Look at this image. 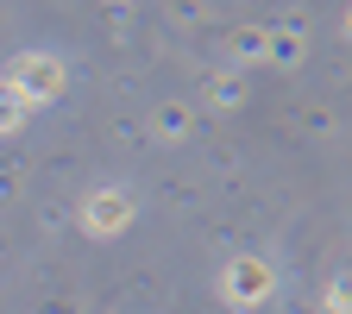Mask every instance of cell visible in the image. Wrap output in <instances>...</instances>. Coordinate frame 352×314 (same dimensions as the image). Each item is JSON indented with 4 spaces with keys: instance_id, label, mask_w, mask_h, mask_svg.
I'll return each mask as SVG.
<instances>
[{
    "instance_id": "1",
    "label": "cell",
    "mask_w": 352,
    "mask_h": 314,
    "mask_svg": "<svg viewBox=\"0 0 352 314\" xmlns=\"http://www.w3.org/2000/svg\"><path fill=\"white\" fill-rule=\"evenodd\" d=\"M0 88H13V95L32 107V101H51V95H63V63L57 57H19L13 69H7V82H0Z\"/></svg>"
},
{
    "instance_id": "2",
    "label": "cell",
    "mask_w": 352,
    "mask_h": 314,
    "mask_svg": "<svg viewBox=\"0 0 352 314\" xmlns=\"http://www.w3.org/2000/svg\"><path fill=\"white\" fill-rule=\"evenodd\" d=\"M220 295H227L233 308H258L264 295H271V264L264 258H233L227 271H220Z\"/></svg>"
},
{
    "instance_id": "3",
    "label": "cell",
    "mask_w": 352,
    "mask_h": 314,
    "mask_svg": "<svg viewBox=\"0 0 352 314\" xmlns=\"http://www.w3.org/2000/svg\"><path fill=\"white\" fill-rule=\"evenodd\" d=\"M126 220H132V201H126V195H113V189H101V195H88V201H82V227L95 233V239L120 233Z\"/></svg>"
},
{
    "instance_id": "4",
    "label": "cell",
    "mask_w": 352,
    "mask_h": 314,
    "mask_svg": "<svg viewBox=\"0 0 352 314\" xmlns=\"http://www.w3.org/2000/svg\"><path fill=\"white\" fill-rule=\"evenodd\" d=\"M19 120H25V101L13 95V88H0V132H13Z\"/></svg>"
},
{
    "instance_id": "5",
    "label": "cell",
    "mask_w": 352,
    "mask_h": 314,
    "mask_svg": "<svg viewBox=\"0 0 352 314\" xmlns=\"http://www.w3.org/2000/svg\"><path fill=\"white\" fill-rule=\"evenodd\" d=\"M208 101H214V107H233V101H239V82H233V76H214V82H208Z\"/></svg>"
},
{
    "instance_id": "6",
    "label": "cell",
    "mask_w": 352,
    "mask_h": 314,
    "mask_svg": "<svg viewBox=\"0 0 352 314\" xmlns=\"http://www.w3.org/2000/svg\"><path fill=\"white\" fill-rule=\"evenodd\" d=\"M157 132H164V139H176V132H183V107H164V113H157Z\"/></svg>"
},
{
    "instance_id": "7",
    "label": "cell",
    "mask_w": 352,
    "mask_h": 314,
    "mask_svg": "<svg viewBox=\"0 0 352 314\" xmlns=\"http://www.w3.org/2000/svg\"><path fill=\"white\" fill-rule=\"evenodd\" d=\"M264 51V32H239V57H258Z\"/></svg>"
}]
</instances>
